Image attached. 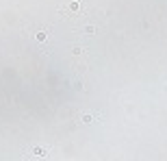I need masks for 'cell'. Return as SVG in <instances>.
<instances>
[{
	"label": "cell",
	"mask_w": 167,
	"mask_h": 161,
	"mask_svg": "<svg viewBox=\"0 0 167 161\" xmlns=\"http://www.w3.org/2000/svg\"><path fill=\"white\" fill-rule=\"evenodd\" d=\"M80 120H83V124H91V122H93V115H91V113H85Z\"/></svg>",
	"instance_id": "cell-2"
},
{
	"label": "cell",
	"mask_w": 167,
	"mask_h": 161,
	"mask_svg": "<svg viewBox=\"0 0 167 161\" xmlns=\"http://www.w3.org/2000/svg\"><path fill=\"white\" fill-rule=\"evenodd\" d=\"M35 37H37V41H41V44H44V41H48V39H50V35H48V30H39V33H37Z\"/></svg>",
	"instance_id": "cell-1"
},
{
	"label": "cell",
	"mask_w": 167,
	"mask_h": 161,
	"mask_svg": "<svg viewBox=\"0 0 167 161\" xmlns=\"http://www.w3.org/2000/svg\"><path fill=\"white\" fill-rule=\"evenodd\" d=\"M80 9V2H72L70 4V11H78Z\"/></svg>",
	"instance_id": "cell-3"
},
{
	"label": "cell",
	"mask_w": 167,
	"mask_h": 161,
	"mask_svg": "<svg viewBox=\"0 0 167 161\" xmlns=\"http://www.w3.org/2000/svg\"><path fill=\"white\" fill-rule=\"evenodd\" d=\"M85 33H87V35H93L96 28H93V26H87V28H85Z\"/></svg>",
	"instance_id": "cell-4"
}]
</instances>
